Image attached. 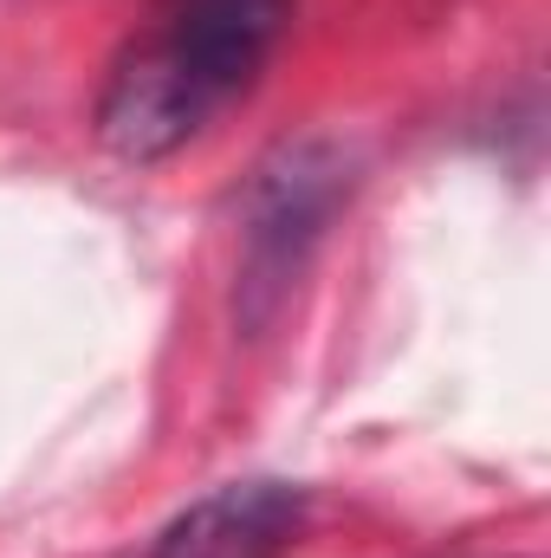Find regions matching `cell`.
<instances>
[{
  "label": "cell",
  "instance_id": "6da1fadb",
  "mask_svg": "<svg viewBox=\"0 0 551 558\" xmlns=\"http://www.w3.org/2000/svg\"><path fill=\"white\" fill-rule=\"evenodd\" d=\"M351 202V156L331 137H285L241 189V325H267L311 267L338 208Z\"/></svg>",
  "mask_w": 551,
  "mask_h": 558
},
{
  "label": "cell",
  "instance_id": "7a4b0ae2",
  "mask_svg": "<svg viewBox=\"0 0 551 558\" xmlns=\"http://www.w3.org/2000/svg\"><path fill=\"white\" fill-rule=\"evenodd\" d=\"M285 20H292V0H175L162 33L149 39L215 118L228 98H241L267 72Z\"/></svg>",
  "mask_w": 551,
  "mask_h": 558
},
{
  "label": "cell",
  "instance_id": "3957f363",
  "mask_svg": "<svg viewBox=\"0 0 551 558\" xmlns=\"http://www.w3.org/2000/svg\"><path fill=\"white\" fill-rule=\"evenodd\" d=\"M208 111L201 98L188 92V78L156 52V39H137L111 78H105V98H98V137L111 156L124 162H162L175 156L182 143L201 137Z\"/></svg>",
  "mask_w": 551,
  "mask_h": 558
},
{
  "label": "cell",
  "instance_id": "277c9868",
  "mask_svg": "<svg viewBox=\"0 0 551 558\" xmlns=\"http://www.w3.org/2000/svg\"><path fill=\"white\" fill-rule=\"evenodd\" d=\"M305 526V487L292 481H228L182 507L149 558H285Z\"/></svg>",
  "mask_w": 551,
  "mask_h": 558
}]
</instances>
